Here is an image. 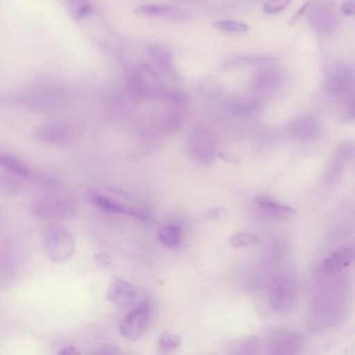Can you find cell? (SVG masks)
<instances>
[{"instance_id": "83f0119b", "label": "cell", "mask_w": 355, "mask_h": 355, "mask_svg": "<svg viewBox=\"0 0 355 355\" xmlns=\"http://www.w3.org/2000/svg\"><path fill=\"white\" fill-rule=\"evenodd\" d=\"M165 95L167 96L168 101L176 107H184L188 103V95L184 91L178 90V89L166 92Z\"/></svg>"}, {"instance_id": "9c48e42d", "label": "cell", "mask_w": 355, "mask_h": 355, "mask_svg": "<svg viewBox=\"0 0 355 355\" xmlns=\"http://www.w3.org/2000/svg\"><path fill=\"white\" fill-rule=\"evenodd\" d=\"M296 332L288 330L279 329L277 331L271 332L269 338V347L272 353L276 354H290V353H298L301 348L302 340Z\"/></svg>"}, {"instance_id": "d4e9b609", "label": "cell", "mask_w": 355, "mask_h": 355, "mask_svg": "<svg viewBox=\"0 0 355 355\" xmlns=\"http://www.w3.org/2000/svg\"><path fill=\"white\" fill-rule=\"evenodd\" d=\"M214 26L218 30L228 33V34L243 35L250 31L248 24H244V22L236 21V20H219V21L215 22Z\"/></svg>"}, {"instance_id": "277c9868", "label": "cell", "mask_w": 355, "mask_h": 355, "mask_svg": "<svg viewBox=\"0 0 355 355\" xmlns=\"http://www.w3.org/2000/svg\"><path fill=\"white\" fill-rule=\"evenodd\" d=\"M150 323V304L147 302H142L132 309L120 321L119 332L126 340H138L147 331Z\"/></svg>"}, {"instance_id": "e575fe53", "label": "cell", "mask_w": 355, "mask_h": 355, "mask_svg": "<svg viewBox=\"0 0 355 355\" xmlns=\"http://www.w3.org/2000/svg\"><path fill=\"white\" fill-rule=\"evenodd\" d=\"M309 5H311V3H305V5L303 6L302 8H301L300 11H299L298 13H296L295 14L294 16H293L292 20H291L290 24H294V22L296 21V20H298L299 17H300V16L302 15L303 12H304L305 10H306L307 8H309Z\"/></svg>"}, {"instance_id": "f1b7e54d", "label": "cell", "mask_w": 355, "mask_h": 355, "mask_svg": "<svg viewBox=\"0 0 355 355\" xmlns=\"http://www.w3.org/2000/svg\"><path fill=\"white\" fill-rule=\"evenodd\" d=\"M288 3L290 0H267V3L263 6V10L269 14L278 13L286 9Z\"/></svg>"}, {"instance_id": "ac0fdd59", "label": "cell", "mask_w": 355, "mask_h": 355, "mask_svg": "<svg viewBox=\"0 0 355 355\" xmlns=\"http://www.w3.org/2000/svg\"><path fill=\"white\" fill-rule=\"evenodd\" d=\"M263 110V101L259 99L238 101L232 105V111L236 117L251 119L257 117Z\"/></svg>"}, {"instance_id": "d590c367", "label": "cell", "mask_w": 355, "mask_h": 355, "mask_svg": "<svg viewBox=\"0 0 355 355\" xmlns=\"http://www.w3.org/2000/svg\"><path fill=\"white\" fill-rule=\"evenodd\" d=\"M180 1H201V0H180Z\"/></svg>"}, {"instance_id": "4dcf8cb0", "label": "cell", "mask_w": 355, "mask_h": 355, "mask_svg": "<svg viewBox=\"0 0 355 355\" xmlns=\"http://www.w3.org/2000/svg\"><path fill=\"white\" fill-rule=\"evenodd\" d=\"M182 116L178 114H172L169 116L167 120V128L170 132H174V130H178L182 128Z\"/></svg>"}, {"instance_id": "7402d4cb", "label": "cell", "mask_w": 355, "mask_h": 355, "mask_svg": "<svg viewBox=\"0 0 355 355\" xmlns=\"http://www.w3.org/2000/svg\"><path fill=\"white\" fill-rule=\"evenodd\" d=\"M228 243L234 248H246V247L259 246L261 239L253 232H240L232 234L228 238Z\"/></svg>"}, {"instance_id": "5bb4252c", "label": "cell", "mask_w": 355, "mask_h": 355, "mask_svg": "<svg viewBox=\"0 0 355 355\" xmlns=\"http://www.w3.org/2000/svg\"><path fill=\"white\" fill-rule=\"evenodd\" d=\"M354 249L352 247H343L330 253L323 263L322 267L327 272H340L346 269L353 263Z\"/></svg>"}, {"instance_id": "1f68e13d", "label": "cell", "mask_w": 355, "mask_h": 355, "mask_svg": "<svg viewBox=\"0 0 355 355\" xmlns=\"http://www.w3.org/2000/svg\"><path fill=\"white\" fill-rule=\"evenodd\" d=\"M340 11L345 16L354 17L355 15V0H344Z\"/></svg>"}, {"instance_id": "44dd1931", "label": "cell", "mask_w": 355, "mask_h": 355, "mask_svg": "<svg viewBox=\"0 0 355 355\" xmlns=\"http://www.w3.org/2000/svg\"><path fill=\"white\" fill-rule=\"evenodd\" d=\"M66 6L69 15L76 22L83 21L94 12L90 0H66Z\"/></svg>"}, {"instance_id": "5b68a950", "label": "cell", "mask_w": 355, "mask_h": 355, "mask_svg": "<svg viewBox=\"0 0 355 355\" xmlns=\"http://www.w3.org/2000/svg\"><path fill=\"white\" fill-rule=\"evenodd\" d=\"M74 203L65 197H44L33 207V213L43 220H60L73 215Z\"/></svg>"}, {"instance_id": "603a6c76", "label": "cell", "mask_w": 355, "mask_h": 355, "mask_svg": "<svg viewBox=\"0 0 355 355\" xmlns=\"http://www.w3.org/2000/svg\"><path fill=\"white\" fill-rule=\"evenodd\" d=\"M180 228L178 225H166L157 232L162 244L169 248H175L180 243Z\"/></svg>"}, {"instance_id": "484cf974", "label": "cell", "mask_w": 355, "mask_h": 355, "mask_svg": "<svg viewBox=\"0 0 355 355\" xmlns=\"http://www.w3.org/2000/svg\"><path fill=\"white\" fill-rule=\"evenodd\" d=\"M182 345V338L171 332L162 334L159 340V349L161 352L169 353L180 348Z\"/></svg>"}, {"instance_id": "e0dca14e", "label": "cell", "mask_w": 355, "mask_h": 355, "mask_svg": "<svg viewBox=\"0 0 355 355\" xmlns=\"http://www.w3.org/2000/svg\"><path fill=\"white\" fill-rule=\"evenodd\" d=\"M0 167L20 178H31L33 176L32 171L24 162L16 155L5 151H0Z\"/></svg>"}, {"instance_id": "7a4b0ae2", "label": "cell", "mask_w": 355, "mask_h": 355, "mask_svg": "<svg viewBox=\"0 0 355 355\" xmlns=\"http://www.w3.org/2000/svg\"><path fill=\"white\" fill-rule=\"evenodd\" d=\"M43 245L47 257L57 263L67 261L76 251L73 236L62 225H51L46 228Z\"/></svg>"}, {"instance_id": "ffe728a7", "label": "cell", "mask_w": 355, "mask_h": 355, "mask_svg": "<svg viewBox=\"0 0 355 355\" xmlns=\"http://www.w3.org/2000/svg\"><path fill=\"white\" fill-rule=\"evenodd\" d=\"M135 13L139 16L153 18H171L178 15L176 8L166 5H145L135 9Z\"/></svg>"}, {"instance_id": "8992f818", "label": "cell", "mask_w": 355, "mask_h": 355, "mask_svg": "<svg viewBox=\"0 0 355 355\" xmlns=\"http://www.w3.org/2000/svg\"><path fill=\"white\" fill-rule=\"evenodd\" d=\"M76 135V125L65 120L47 122L39 126L36 137L42 142L51 145L69 144Z\"/></svg>"}, {"instance_id": "52a82bcc", "label": "cell", "mask_w": 355, "mask_h": 355, "mask_svg": "<svg viewBox=\"0 0 355 355\" xmlns=\"http://www.w3.org/2000/svg\"><path fill=\"white\" fill-rule=\"evenodd\" d=\"M353 74L346 64L338 63L330 68L326 78V91L331 97H346L352 90Z\"/></svg>"}, {"instance_id": "cb8c5ba5", "label": "cell", "mask_w": 355, "mask_h": 355, "mask_svg": "<svg viewBox=\"0 0 355 355\" xmlns=\"http://www.w3.org/2000/svg\"><path fill=\"white\" fill-rule=\"evenodd\" d=\"M273 61L267 55H248V57H236L230 59L225 64L226 67H251V66L265 65Z\"/></svg>"}, {"instance_id": "d6986e66", "label": "cell", "mask_w": 355, "mask_h": 355, "mask_svg": "<svg viewBox=\"0 0 355 355\" xmlns=\"http://www.w3.org/2000/svg\"><path fill=\"white\" fill-rule=\"evenodd\" d=\"M331 9L325 6H319L313 9L311 13V21L313 26L321 33H330L332 28L336 26V19Z\"/></svg>"}, {"instance_id": "ba28073f", "label": "cell", "mask_w": 355, "mask_h": 355, "mask_svg": "<svg viewBox=\"0 0 355 355\" xmlns=\"http://www.w3.org/2000/svg\"><path fill=\"white\" fill-rule=\"evenodd\" d=\"M190 148L196 159L207 162L215 155V136L207 128H196L191 134Z\"/></svg>"}, {"instance_id": "4fadbf2b", "label": "cell", "mask_w": 355, "mask_h": 355, "mask_svg": "<svg viewBox=\"0 0 355 355\" xmlns=\"http://www.w3.org/2000/svg\"><path fill=\"white\" fill-rule=\"evenodd\" d=\"M149 57L153 60L155 65L170 78H176L175 68H174L173 57L172 53L167 47L159 44H153L148 46Z\"/></svg>"}, {"instance_id": "9a60e30c", "label": "cell", "mask_w": 355, "mask_h": 355, "mask_svg": "<svg viewBox=\"0 0 355 355\" xmlns=\"http://www.w3.org/2000/svg\"><path fill=\"white\" fill-rule=\"evenodd\" d=\"M257 207L272 219L284 220L288 219L296 214L294 209L288 205H282L273 199L267 197H259L255 200Z\"/></svg>"}, {"instance_id": "30bf717a", "label": "cell", "mask_w": 355, "mask_h": 355, "mask_svg": "<svg viewBox=\"0 0 355 355\" xmlns=\"http://www.w3.org/2000/svg\"><path fill=\"white\" fill-rule=\"evenodd\" d=\"M90 199L93 205H96L97 207L103 209V211H107V213L132 216V217L141 220V221H149L150 220L148 214L144 213L142 211H137V209H128L122 203L109 198V197L105 196V195L99 194V193L93 192L90 195Z\"/></svg>"}, {"instance_id": "f546056e", "label": "cell", "mask_w": 355, "mask_h": 355, "mask_svg": "<svg viewBox=\"0 0 355 355\" xmlns=\"http://www.w3.org/2000/svg\"><path fill=\"white\" fill-rule=\"evenodd\" d=\"M227 216L228 211L223 207H216L205 213V218L209 221H222L227 218Z\"/></svg>"}, {"instance_id": "8fae6325", "label": "cell", "mask_w": 355, "mask_h": 355, "mask_svg": "<svg viewBox=\"0 0 355 355\" xmlns=\"http://www.w3.org/2000/svg\"><path fill=\"white\" fill-rule=\"evenodd\" d=\"M107 299L119 309H125L134 304L136 291L134 286L124 279H116L110 284Z\"/></svg>"}, {"instance_id": "4316f807", "label": "cell", "mask_w": 355, "mask_h": 355, "mask_svg": "<svg viewBox=\"0 0 355 355\" xmlns=\"http://www.w3.org/2000/svg\"><path fill=\"white\" fill-rule=\"evenodd\" d=\"M232 345H234L232 348L236 349L232 351V353H255L259 348V340L257 338H248L236 340Z\"/></svg>"}, {"instance_id": "3957f363", "label": "cell", "mask_w": 355, "mask_h": 355, "mask_svg": "<svg viewBox=\"0 0 355 355\" xmlns=\"http://www.w3.org/2000/svg\"><path fill=\"white\" fill-rule=\"evenodd\" d=\"M297 286L290 275H278L270 282L269 299L272 309L278 315H286L294 309Z\"/></svg>"}, {"instance_id": "6da1fadb", "label": "cell", "mask_w": 355, "mask_h": 355, "mask_svg": "<svg viewBox=\"0 0 355 355\" xmlns=\"http://www.w3.org/2000/svg\"><path fill=\"white\" fill-rule=\"evenodd\" d=\"M128 90L132 96L139 99L161 98L166 90L155 70L147 64L138 66L128 76Z\"/></svg>"}, {"instance_id": "2e32d148", "label": "cell", "mask_w": 355, "mask_h": 355, "mask_svg": "<svg viewBox=\"0 0 355 355\" xmlns=\"http://www.w3.org/2000/svg\"><path fill=\"white\" fill-rule=\"evenodd\" d=\"M291 132L296 138L309 140L318 136L320 132L319 123L313 118L303 117L295 120L291 124Z\"/></svg>"}, {"instance_id": "836d02e7", "label": "cell", "mask_w": 355, "mask_h": 355, "mask_svg": "<svg viewBox=\"0 0 355 355\" xmlns=\"http://www.w3.org/2000/svg\"><path fill=\"white\" fill-rule=\"evenodd\" d=\"M80 351L74 346H68L66 347L65 349H63V350L60 351V354L63 355H76L80 354Z\"/></svg>"}, {"instance_id": "7c38bea8", "label": "cell", "mask_w": 355, "mask_h": 355, "mask_svg": "<svg viewBox=\"0 0 355 355\" xmlns=\"http://www.w3.org/2000/svg\"><path fill=\"white\" fill-rule=\"evenodd\" d=\"M282 84V74L275 68H263L254 74L252 87L261 93H271L277 90Z\"/></svg>"}, {"instance_id": "d6a6232c", "label": "cell", "mask_w": 355, "mask_h": 355, "mask_svg": "<svg viewBox=\"0 0 355 355\" xmlns=\"http://www.w3.org/2000/svg\"><path fill=\"white\" fill-rule=\"evenodd\" d=\"M95 263L101 267H109L111 265V257L107 253H99L95 257Z\"/></svg>"}]
</instances>
